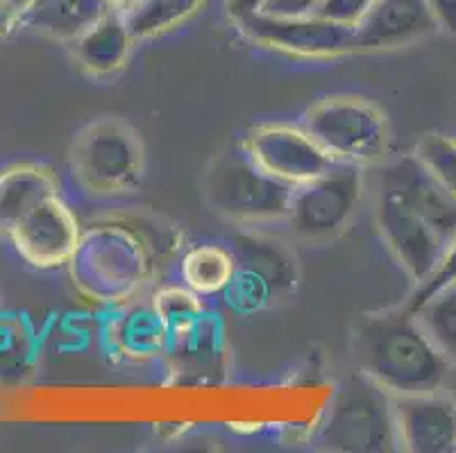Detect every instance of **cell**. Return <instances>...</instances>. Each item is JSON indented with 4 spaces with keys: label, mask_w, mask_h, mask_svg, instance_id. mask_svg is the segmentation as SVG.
Listing matches in <instances>:
<instances>
[{
    "label": "cell",
    "mask_w": 456,
    "mask_h": 453,
    "mask_svg": "<svg viewBox=\"0 0 456 453\" xmlns=\"http://www.w3.org/2000/svg\"><path fill=\"white\" fill-rule=\"evenodd\" d=\"M362 199V166L334 164L327 173L293 186L284 222L296 239L327 243L350 227Z\"/></svg>",
    "instance_id": "7"
},
{
    "label": "cell",
    "mask_w": 456,
    "mask_h": 453,
    "mask_svg": "<svg viewBox=\"0 0 456 453\" xmlns=\"http://www.w3.org/2000/svg\"><path fill=\"white\" fill-rule=\"evenodd\" d=\"M416 155L438 182L456 195V139L447 134H427L418 143Z\"/></svg>",
    "instance_id": "24"
},
{
    "label": "cell",
    "mask_w": 456,
    "mask_h": 453,
    "mask_svg": "<svg viewBox=\"0 0 456 453\" xmlns=\"http://www.w3.org/2000/svg\"><path fill=\"white\" fill-rule=\"evenodd\" d=\"M132 41L134 36L130 35L123 12L110 10L70 45L82 69L89 70L91 75L105 77L118 73L127 64Z\"/></svg>",
    "instance_id": "15"
},
{
    "label": "cell",
    "mask_w": 456,
    "mask_h": 453,
    "mask_svg": "<svg viewBox=\"0 0 456 453\" xmlns=\"http://www.w3.org/2000/svg\"><path fill=\"white\" fill-rule=\"evenodd\" d=\"M322 0H264L259 16L268 19H306L321 14Z\"/></svg>",
    "instance_id": "26"
},
{
    "label": "cell",
    "mask_w": 456,
    "mask_h": 453,
    "mask_svg": "<svg viewBox=\"0 0 456 453\" xmlns=\"http://www.w3.org/2000/svg\"><path fill=\"white\" fill-rule=\"evenodd\" d=\"M114 343L127 359H151L168 352V329L155 306H134L116 324Z\"/></svg>",
    "instance_id": "19"
},
{
    "label": "cell",
    "mask_w": 456,
    "mask_h": 453,
    "mask_svg": "<svg viewBox=\"0 0 456 453\" xmlns=\"http://www.w3.org/2000/svg\"><path fill=\"white\" fill-rule=\"evenodd\" d=\"M69 166L77 189L89 198H121L143 182L146 155L130 125L101 118L73 139Z\"/></svg>",
    "instance_id": "3"
},
{
    "label": "cell",
    "mask_w": 456,
    "mask_h": 453,
    "mask_svg": "<svg viewBox=\"0 0 456 453\" xmlns=\"http://www.w3.org/2000/svg\"><path fill=\"white\" fill-rule=\"evenodd\" d=\"M230 249L236 272L223 295L234 311L252 313L296 293L300 263L284 240L246 227V231H239L232 239Z\"/></svg>",
    "instance_id": "6"
},
{
    "label": "cell",
    "mask_w": 456,
    "mask_h": 453,
    "mask_svg": "<svg viewBox=\"0 0 456 453\" xmlns=\"http://www.w3.org/2000/svg\"><path fill=\"white\" fill-rule=\"evenodd\" d=\"M202 190L211 209L241 227L284 222L293 186L275 180L250 159L243 145L223 152L205 173Z\"/></svg>",
    "instance_id": "4"
},
{
    "label": "cell",
    "mask_w": 456,
    "mask_h": 453,
    "mask_svg": "<svg viewBox=\"0 0 456 453\" xmlns=\"http://www.w3.org/2000/svg\"><path fill=\"white\" fill-rule=\"evenodd\" d=\"M377 184L379 193L400 199L450 245L456 236V195L438 182L416 152L384 161Z\"/></svg>",
    "instance_id": "11"
},
{
    "label": "cell",
    "mask_w": 456,
    "mask_h": 453,
    "mask_svg": "<svg viewBox=\"0 0 456 453\" xmlns=\"http://www.w3.org/2000/svg\"><path fill=\"white\" fill-rule=\"evenodd\" d=\"M152 306L157 309L159 318L164 320L168 338L177 331L189 329L191 324H196L205 315L200 295H196L186 286L184 288H166L157 293L155 299H152Z\"/></svg>",
    "instance_id": "23"
},
{
    "label": "cell",
    "mask_w": 456,
    "mask_h": 453,
    "mask_svg": "<svg viewBox=\"0 0 456 453\" xmlns=\"http://www.w3.org/2000/svg\"><path fill=\"white\" fill-rule=\"evenodd\" d=\"M110 10L116 7H111L107 0H41L28 19L26 28L73 44Z\"/></svg>",
    "instance_id": "17"
},
{
    "label": "cell",
    "mask_w": 456,
    "mask_h": 453,
    "mask_svg": "<svg viewBox=\"0 0 456 453\" xmlns=\"http://www.w3.org/2000/svg\"><path fill=\"white\" fill-rule=\"evenodd\" d=\"M207 0H143L123 12L130 35L134 39H152L175 30L202 10Z\"/></svg>",
    "instance_id": "20"
},
{
    "label": "cell",
    "mask_w": 456,
    "mask_h": 453,
    "mask_svg": "<svg viewBox=\"0 0 456 453\" xmlns=\"http://www.w3.org/2000/svg\"><path fill=\"white\" fill-rule=\"evenodd\" d=\"M41 0H0V35L26 28L28 19Z\"/></svg>",
    "instance_id": "28"
},
{
    "label": "cell",
    "mask_w": 456,
    "mask_h": 453,
    "mask_svg": "<svg viewBox=\"0 0 456 453\" xmlns=\"http://www.w3.org/2000/svg\"><path fill=\"white\" fill-rule=\"evenodd\" d=\"M0 311H3V309H0Z\"/></svg>",
    "instance_id": "34"
},
{
    "label": "cell",
    "mask_w": 456,
    "mask_h": 453,
    "mask_svg": "<svg viewBox=\"0 0 456 453\" xmlns=\"http://www.w3.org/2000/svg\"><path fill=\"white\" fill-rule=\"evenodd\" d=\"M441 28L429 0H375L354 25V50H397L425 41Z\"/></svg>",
    "instance_id": "14"
},
{
    "label": "cell",
    "mask_w": 456,
    "mask_h": 453,
    "mask_svg": "<svg viewBox=\"0 0 456 453\" xmlns=\"http://www.w3.org/2000/svg\"><path fill=\"white\" fill-rule=\"evenodd\" d=\"M429 5L436 12L443 30L456 36V0H429Z\"/></svg>",
    "instance_id": "30"
},
{
    "label": "cell",
    "mask_w": 456,
    "mask_h": 453,
    "mask_svg": "<svg viewBox=\"0 0 456 453\" xmlns=\"http://www.w3.org/2000/svg\"><path fill=\"white\" fill-rule=\"evenodd\" d=\"M139 3H143V0H126V3H123V7H121V12L132 10V7H136V5H139Z\"/></svg>",
    "instance_id": "32"
},
{
    "label": "cell",
    "mask_w": 456,
    "mask_h": 453,
    "mask_svg": "<svg viewBox=\"0 0 456 453\" xmlns=\"http://www.w3.org/2000/svg\"><path fill=\"white\" fill-rule=\"evenodd\" d=\"M456 284V236L450 240V245L443 252L441 261H438L436 270L431 272V277L427 281H422L420 286H416V290L411 293L409 302H406V309L416 311L418 306L425 304L431 295H436L438 290L447 288V286Z\"/></svg>",
    "instance_id": "25"
},
{
    "label": "cell",
    "mask_w": 456,
    "mask_h": 453,
    "mask_svg": "<svg viewBox=\"0 0 456 453\" xmlns=\"http://www.w3.org/2000/svg\"><path fill=\"white\" fill-rule=\"evenodd\" d=\"M3 240L30 268L57 270L69 265L77 255L82 230L64 193L57 190L32 205Z\"/></svg>",
    "instance_id": "8"
},
{
    "label": "cell",
    "mask_w": 456,
    "mask_h": 453,
    "mask_svg": "<svg viewBox=\"0 0 456 453\" xmlns=\"http://www.w3.org/2000/svg\"><path fill=\"white\" fill-rule=\"evenodd\" d=\"M445 390L456 399V368H452V374H450V379H447Z\"/></svg>",
    "instance_id": "31"
},
{
    "label": "cell",
    "mask_w": 456,
    "mask_h": 453,
    "mask_svg": "<svg viewBox=\"0 0 456 453\" xmlns=\"http://www.w3.org/2000/svg\"><path fill=\"white\" fill-rule=\"evenodd\" d=\"M316 444L325 451H400L393 394L362 369L350 374L336 388L318 429Z\"/></svg>",
    "instance_id": "2"
},
{
    "label": "cell",
    "mask_w": 456,
    "mask_h": 453,
    "mask_svg": "<svg viewBox=\"0 0 456 453\" xmlns=\"http://www.w3.org/2000/svg\"><path fill=\"white\" fill-rule=\"evenodd\" d=\"M239 28L255 44L291 57L330 60L354 53V25L338 23L325 16L268 19L256 14L239 23Z\"/></svg>",
    "instance_id": "9"
},
{
    "label": "cell",
    "mask_w": 456,
    "mask_h": 453,
    "mask_svg": "<svg viewBox=\"0 0 456 453\" xmlns=\"http://www.w3.org/2000/svg\"><path fill=\"white\" fill-rule=\"evenodd\" d=\"M413 313L447 356L452 368H456V284L431 295Z\"/></svg>",
    "instance_id": "21"
},
{
    "label": "cell",
    "mask_w": 456,
    "mask_h": 453,
    "mask_svg": "<svg viewBox=\"0 0 456 453\" xmlns=\"http://www.w3.org/2000/svg\"><path fill=\"white\" fill-rule=\"evenodd\" d=\"M241 145L261 170L289 186L305 184L336 164L302 125H256Z\"/></svg>",
    "instance_id": "10"
},
{
    "label": "cell",
    "mask_w": 456,
    "mask_h": 453,
    "mask_svg": "<svg viewBox=\"0 0 456 453\" xmlns=\"http://www.w3.org/2000/svg\"><path fill=\"white\" fill-rule=\"evenodd\" d=\"M393 409L402 451H456V399L445 388L436 392L395 394Z\"/></svg>",
    "instance_id": "13"
},
{
    "label": "cell",
    "mask_w": 456,
    "mask_h": 453,
    "mask_svg": "<svg viewBox=\"0 0 456 453\" xmlns=\"http://www.w3.org/2000/svg\"><path fill=\"white\" fill-rule=\"evenodd\" d=\"M57 190H61L60 177L48 166L37 161L0 166V240L32 205Z\"/></svg>",
    "instance_id": "16"
},
{
    "label": "cell",
    "mask_w": 456,
    "mask_h": 453,
    "mask_svg": "<svg viewBox=\"0 0 456 453\" xmlns=\"http://www.w3.org/2000/svg\"><path fill=\"white\" fill-rule=\"evenodd\" d=\"M264 0H225V10L236 25L259 14Z\"/></svg>",
    "instance_id": "29"
},
{
    "label": "cell",
    "mask_w": 456,
    "mask_h": 453,
    "mask_svg": "<svg viewBox=\"0 0 456 453\" xmlns=\"http://www.w3.org/2000/svg\"><path fill=\"white\" fill-rule=\"evenodd\" d=\"M306 134L316 141L336 164H384L391 145L387 114L363 98L336 95L311 107L302 118Z\"/></svg>",
    "instance_id": "5"
},
{
    "label": "cell",
    "mask_w": 456,
    "mask_h": 453,
    "mask_svg": "<svg viewBox=\"0 0 456 453\" xmlns=\"http://www.w3.org/2000/svg\"><path fill=\"white\" fill-rule=\"evenodd\" d=\"M107 3H110L111 7H116V10H121L123 3H126V0H107Z\"/></svg>",
    "instance_id": "33"
},
{
    "label": "cell",
    "mask_w": 456,
    "mask_h": 453,
    "mask_svg": "<svg viewBox=\"0 0 456 453\" xmlns=\"http://www.w3.org/2000/svg\"><path fill=\"white\" fill-rule=\"evenodd\" d=\"M377 227L406 279L413 286L429 279L445 252V240L420 215L387 193L377 198Z\"/></svg>",
    "instance_id": "12"
},
{
    "label": "cell",
    "mask_w": 456,
    "mask_h": 453,
    "mask_svg": "<svg viewBox=\"0 0 456 453\" xmlns=\"http://www.w3.org/2000/svg\"><path fill=\"white\" fill-rule=\"evenodd\" d=\"M352 349L359 369L393 397L436 392L452 374L447 356L406 306L362 315Z\"/></svg>",
    "instance_id": "1"
},
{
    "label": "cell",
    "mask_w": 456,
    "mask_h": 453,
    "mask_svg": "<svg viewBox=\"0 0 456 453\" xmlns=\"http://www.w3.org/2000/svg\"><path fill=\"white\" fill-rule=\"evenodd\" d=\"M375 0H322L321 14L325 19L338 20L346 25H356L363 19L368 10L372 7Z\"/></svg>",
    "instance_id": "27"
},
{
    "label": "cell",
    "mask_w": 456,
    "mask_h": 453,
    "mask_svg": "<svg viewBox=\"0 0 456 453\" xmlns=\"http://www.w3.org/2000/svg\"><path fill=\"white\" fill-rule=\"evenodd\" d=\"M32 360V336L19 315L0 311V384L19 381Z\"/></svg>",
    "instance_id": "22"
},
{
    "label": "cell",
    "mask_w": 456,
    "mask_h": 453,
    "mask_svg": "<svg viewBox=\"0 0 456 453\" xmlns=\"http://www.w3.org/2000/svg\"><path fill=\"white\" fill-rule=\"evenodd\" d=\"M236 272L232 249L221 245H196L191 247L180 263L182 284L200 297L225 293Z\"/></svg>",
    "instance_id": "18"
}]
</instances>
